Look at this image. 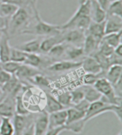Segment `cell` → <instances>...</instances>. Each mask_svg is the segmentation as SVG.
<instances>
[{
    "mask_svg": "<svg viewBox=\"0 0 122 135\" xmlns=\"http://www.w3.org/2000/svg\"><path fill=\"white\" fill-rule=\"evenodd\" d=\"M34 17L36 19V24L32 30H26L22 34H28V35H34L38 36H54L61 33V26L59 25H51L49 23L44 22L40 17L37 8L33 9Z\"/></svg>",
    "mask_w": 122,
    "mask_h": 135,
    "instance_id": "1",
    "label": "cell"
},
{
    "mask_svg": "<svg viewBox=\"0 0 122 135\" xmlns=\"http://www.w3.org/2000/svg\"><path fill=\"white\" fill-rule=\"evenodd\" d=\"M30 20V14L26 7H19L8 22L9 35H14L22 30L21 34L27 29Z\"/></svg>",
    "mask_w": 122,
    "mask_h": 135,
    "instance_id": "2",
    "label": "cell"
},
{
    "mask_svg": "<svg viewBox=\"0 0 122 135\" xmlns=\"http://www.w3.org/2000/svg\"><path fill=\"white\" fill-rule=\"evenodd\" d=\"M94 87L101 94V100L109 104L121 105V97L115 94L112 84L105 77H99L94 84Z\"/></svg>",
    "mask_w": 122,
    "mask_h": 135,
    "instance_id": "3",
    "label": "cell"
},
{
    "mask_svg": "<svg viewBox=\"0 0 122 135\" xmlns=\"http://www.w3.org/2000/svg\"><path fill=\"white\" fill-rule=\"evenodd\" d=\"M115 106L116 105L105 103L101 99L92 102V103H90L88 109L86 112L84 120L87 122L90 119L100 115V114H102L108 112H112L113 109Z\"/></svg>",
    "mask_w": 122,
    "mask_h": 135,
    "instance_id": "4",
    "label": "cell"
},
{
    "mask_svg": "<svg viewBox=\"0 0 122 135\" xmlns=\"http://www.w3.org/2000/svg\"><path fill=\"white\" fill-rule=\"evenodd\" d=\"M15 97L13 94H7L0 102V117L12 119L16 114Z\"/></svg>",
    "mask_w": 122,
    "mask_h": 135,
    "instance_id": "5",
    "label": "cell"
},
{
    "mask_svg": "<svg viewBox=\"0 0 122 135\" xmlns=\"http://www.w3.org/2000/svg\"><path fill=\"white\" fill-rule=\"evenodd\" d=\"M66 118L67 113L65 109L48 114V129L64 127L66 124Z\"/></svg>",
    "mask_w": 122,
    "mask_h": 135,
    "instance_id": "6",
    "label": "cell"
},
{
    "mask_svg": "<svg viewBox=\"0 0 122 135\" xmlns=\"http://www.w3.org/2000/svg\"><path fill=\"white\" fill-rule=\"evenodd\" d=\"M64 31H66V32L63 34L64 42L75 44L76 46H81V44H83L86 37V32L78 29H71Z\"/></svg>",
    "mask_w": 122,
    "mask_h": 135,
    "instance_id": "7",
    "label": "cell"
},
{
    "mask_svg": "<svg viewBox=\"0 0 122 135\" xmlns=\"http://www.w3.org/2000/svg\"><path fill=\"white\" fill-rule=\"evenodd\" d=\"M34 124V135H44L48 130V113L43 110L37 115Z\"/></svg>",
    "mask_w": 122,
    "mask_h": 135,
    "instance_id": "8",
    "label": "cell"
},
{
    "mask_svg": "<svg viewBox=\"0 0 122 135\" xmlns=\"http://www.w3.org/2000/svg\"><path fill=\"white\" fill-rule=\"evenodd\" d=\"M11 46L9 44V35L7 30H3L2 38L0 39V63L9 60Z\"/></svg>",
    "mask_w": 122,
    "mask_h": 135,
    "instance_id": "9",
    "label": "cell"
},
{
    "mask_svg": "<svg viewBox=\"0 0 122 135\" xmlns=\"http://www.w3.org/2000/svg\"><path fill=\"white\" fill-rule=\"evenodd\" d=\"M122 30V18L107 16L105 21L104 35L113 33H118L121 32Z\"/></svg>",
    "mask_w": 122,
    "mask_h": 135,
    "instance_id": "10",
    "label": "cell"
},
{
    "mask_svg": "<svg viewBox=\"0 0 122 135\" xmlns=\"http://www.w3.org/2000/svg\"><path fill=\"white\" fill-rule=\"evenodd\" d=\"M81 67H82L86 74H100L102 71L99 64L92 56H89L84 58L83 61H81Z\"/></svg>",
    "mask_w": 122,
    "mask_h": 135,
    "instance_id": "11",
    "label": "cell"
},
{
    "mask_svg": "<svg viewBox=\"0 0 122 135\" xmlns=\"http://www.w3.org/2000/svg\"><path fill=\"white\" fill-rule=\"evenodd\" d=\"M81 61H60L54 62L48 66V69L51 71H64L78 69L81 67Z\"/></svg>",
    "mask_w": 122,
    "mask_h": 135,
    "instance_id": "12",
    "label": "cell"
},
{
    "mask_svg": "<svg viewBox=\"0 0 122 135\" xmlns=\"http://www.w3.org/2000/svg\"><path fill=\"white\" fill-rule=\"evenodd\" d=\"M91 1V21L97 23L104 22L106 19V12L99 5L96 0Z\"/></svg>",
    "mask_w": 122,
    "mask_h": 135,
    "instance_id": "13",
    "label": "cell"
},
{
    "mask_svg": "<svg viewBox=\"0 0 122 135\" xmlns=\"http://www.w3.org/2000/svg\"><path fill=\"white\" fill-rule=\"evenodd\" d=\"M121 64H114L111 65L106 70V76L105 78L113 85L117 83L121 79Z\"/></svg>",
    "mask_w": 122,
    "mask_h": 135,
    "instance_id": "14",
    "label": "cell"
},
{
    "mask_svg": "<svg viewBox=\"0 0 122 135\" xmlns=\"http://www.w3.org/2000/svg\"><path fill=\"white\" fill-rule=\"evenodd\" d=\"M64 42L63 34H58V35L50 36L46 39H43L41 41L40 44V50L41 52H49V50L54 47V45L61 43Z\"/></svg>",
    "mask_w": 122,
    "mask_h": 135,
    "instance_id": "15",
    "label": "cell"
},
{
    "mask_svg": "<svg viewBox=\"0 0 122 135\" xmlns=\"http://www.w3.org/2000/svg\"><path fill=\"white\" fill-rule=\"evenodd\" d=\"M13 119L14 121L12 122L14 127V135H21L25 130V129L32 124L28 122L27 115H20L16 114L13 117Z\"/></svg>",
    "mask_w": 122,
    "mask_h": 135,
    "instance_id": "16",
    "label": "cell"
},
{
    "mask_svg": "<svg viewBox=\"0 0 122 135\" xmlns=\"http://www.w3.org/2000/svg\"><path fill=\"white\" fill-rule=\"evenodd\" d=\"M100 42L101 41L96 39L95 37H94L91 35H86L83 43V49L84 54H86L89 56L92 55L96 52V50L98 49Z\"/></svg>",
    "mask_w": 122,
    "mask_h": 135,
    "instance_id": "17",
    "label": "cell"
},
{
    "mask_svg": "<svg viewBox=\"0 0 122 135\" xmlns=\"http://www.w3.org/2000/svg\"><path fill=\"white\" fill-rule=\"evenodd\" d=\"M106 21V20H105ZM105 21L100 23L92 22H91L89 27L86 32H87L88 35H90L95 37L99 41H101V39L104 36V28H105Z\"/></svg>",
    "mask_w": 122,
    "mask_h": 135,
    "instance_id": "18",
    "label": "cell"
},
{
    "mask_svg": "<svg viewBox=\"0 0 122 135\" xmlns=\"http://www.w3.org/2000/svg\"><path fill=\"white\" fill-rule=\"evenodd\" d=\"M38 74H40V72L37 70V68H34L27 64H22L14 75L19 79H31Z\"/></svg>",
    "mask_w": 122,
    "mask_h": 135,
    "instance_id": "19",
    "label": "cell"
},
{
    "mask_svg": "<svg viewBox=\"0 0 122 135\" xmlns=\"http://www.w3.org/2000/svg\"><path fill=\"white\" fill-rule=\"evenodd\" d=\"M64 109H65V107H64L63 106L59 103L56 97H54L50 94L46 93V103L44 105V110L46 113H52L56 111Z\"/></svg>",
    "mask_w": 122,
    "mask_h": 135,
    "instance_id": "20",
    "label": "cell"
},
{
    "mask_svg": "<svg viewBox=\"0 0 122 135\" xmlns=\"http://www.w3.org/2000/svg\"><path fill=\"white\" fill-rule=\"evenodd\" d=\"M40 44H41L40 39H34L22 43V44H20L19 47H17V48L22 50L23 52H26V53L38 54L41 52Z\"/></svg>",
    "mask_w": 122,
    "mask_h": 135,
    "instance_id": "21",
    "label": "cell"
},
{
    "mask_svg": "<svg viewBox=\"0 0 122 135\" xmlns=\"http://www.w3.org/2000/svg\"><path fill=\"white\" fill-rule=\"evenodd\" d=\"M19 7V6L12 3L2 2L0 3V16L7 20H9L10 17L17 12Z\"/></svg>",
    "mask_w": 122,
    "mask_h": 135,
    "instance_id": "22",
    "label": "cell"
},
{
    "mask_svg": "<svg viewBox=\"0 0 122 135\" xmlns=\"http://www.w3.org/2000/svg\"><path fill=\"white\" fill-rule=\"evenodd\" d=\"M81 89L84 93V99L88 101L89 103H92L101 99V94L94 87V86L86 85L82 86Z\"/></svg>",
    "mask_w": 122,
    "mask_h": 135,
    "instance_id": "23",
    "label": "cell"
},
{
    "mask_svg": "<svg viewBox=\"0 0 122 135\" xmlns=\"http://www.w3.org/2000/svg\"><path fill=\"white\" fill-rule=\"evenodd\" d=\"M0 135H14V127L11 119L1 117Z\"/></svg>",
    "mask_w": 122,
    "mask_h": 135,
    "instance_id": "24",
    "label": "cell"
},
{
    "mask_svg": "<svg viewBox=\"0 0 122 135\" xmlns=\"http://www.w3.org/2000/svg\"><path fill=\"white\" fill-rule=\"evenodd\" d=\"M121 36L122 32L109 34V35H104L101 40L105 42L106 44L109 45L110 47H113L114 49L115 47H116L119 44H121Z\"/></svg>",
    "mask_w": 122,
    "mask_h": 135,
    "instance_id": "25",
    "label": "cell"
},
{
    "mask_svg": "<svg viewBox=\"0 0 122 135\" xmlns=\"http://www.w3.org/2000/svg\"><path fill=\"white\" fill-rule=\"evenodd\" d=\"M66 113H67V118H66V124L84 119L86 114L84 112L78 110L77 109L74 108V107L67 109Z\"/></svg>",
    "mask_w": 122,
    "mask_h": 135,
    "instance_id": "26",
    "label": "cell"
},
{
    "mask_svg": "<svg viewBox=\"0 0 122 135\" xmlns=\"http://www.w3.org/2000/svg\"><path fill=\"white\" fill-rule=\"evenodd\" d=\"M86 122L84 119L76 121L74 122L66 124L64 125V131L71 132L74 134H80L83 132Z\"/></svg>",
    "mask_w": 122,
    "mask_h": 135,
    "instance_id": "27",
    "label": "cell"
},
{
    "mask_svg": "<svg viewBox=\"0 0 122 135\" xmlns=\"http://www.w3.org/2000/svg\"><path fill=\"white\" fill-rule=\"evenodd\" d=\"M107 16H114L122 18V3L121 0L111 2L106 9Z\"/></svg>",
    "mask_w": 122,
    "mask_h": 135,
    "instance_id": "28",
    "label": "cell"
},
{
    "mask_svg": "<svg viewBox=\"0 0 122 135\" xmlns=\"http://www.w3.org/2000/svg\"><path fill=\"white\" fill-rule=\"evenodd\" d=\"M65 54L71 61H74L76 59L82 57L84 54V52L83 47L75 46V47H67Z\"/></svg>",
    "mask_w": 122,
    "mask_h": 135,
    "instance_id": "29",
    "label": "cell"
},
{
    "mask_svg": "<svg viewBox=\"0 0 122 135\" xmlns=\"http://www.w3.org/2000/svg\"><path fill=\"white\" fill-rule=\"evenodd\" d=\"M42 59L38 55V54L26 53V58L23 64H27L34 68H37L42 64Z\"/></svg>",
    "mask_w": 122,
    "mask_h": 135,
    "instance_id": "30",
    "label": "cell"
},
{
    "mask_svg": "<svg viewBox=\"0 0 122 135\" xmlns=\"http://www.w3.org/2000/svg\"><path fill=\"white\" fill-rule=\"evenodd\" d=\"M26 58V52H23L17 47H11L10 52V61L23 64Z\"/></svg>",
    "mask_w": 122,
    "mask_h": 135,
    "instance_id": "31",
    "label": "cell"
},
{
    "mask_svg": "<svg viewBox=\"0 0 122 135\" xmlns=\"http://www.w3.org/2000/svg\"><path fill=\"white\" fill-rule=\"evenodd\" d=\"M22 64L17 63L13 61H5V62H1L0 63V69H2L4 71H7L10 74H14L19 69Z\"/></svg>",
    "mask_w": 122,
    "mask_h": 135,
    "instance_id": "32",
    "label": "cell"
},
{
    "mask_svg": "<svg viewBox=\"0 0 122 135\" xmlns=\"http://www.w3.org/2000/svg\"><path fill=\"white\" fill-rule=\"evenodd\" d=\"M16 101V114L20 115H28L30 112L27 110L23 101V97L19 94H17L15 97Z\"/></svg>",
    "mask_w": 122,
    "mask_h": 135,
    "instance_id": "33",
    "label": "cell"
},
{
    "mask_svg": "<svg viewBox=\"0 0 122 135\" xmlns=\"http://www.w3.org/2000/svg\"><path fill=\"white\" fill-rule=\"evenodd\" d=\"M66 48V45H64V42L57 44L54 45V47H52L49 52V54L52 57H61L63 54H65Z\"/></svg>",
    "mask_w": 122,
    "mask_h": 135,
    "instance_id": "34",
    "label": "cell"
},
{
    "mask_svg": "<svg viewBox=\"0 0 122 135\" xmlns=\"http://www.w3.org/2000/svg\"><path fill=\"white\" fill-rule=\"evenodd\" d=\"M70 94H71V105H76L79 103L81 101L84 99V93L81 88L77 89L76 90L71 91Z\"/></svg>",
    "mask_w": 122,
    "mask_h": 135,
    "instance_id": "35",
    "label": "cell"
},
{
    "mask_svg": "<svg viewBox=\"0 0 122 135\" xmlns=\"http://www.w3.org/2000/svg\"><path fill=\"white\" fill-rule=\"evenodd\" d=\"M56 99L64 107L71 105V94H70V92H69V91H63V92L59 94Z\"/></svg>",
    "mask_w": 122,
    "mask_h": 135,
    "instance_id": "36",
    "label": "cell"
},
{
    "mask_svg": "<svg viewBox=\"0 0 122 135\" xmlns=\"http://www.w3.org/2000/svg\"><path fill=\"white\" fill-rule=\"evenodd\" d=\"M30 79H32L33 81L37 84L41 85V86H49V81L47 79L42 75L41 74H38L37 75L34 76L32 78Z\"/></svg>",
    "mask_w": 122,
    "mask_h": 135,
    "instance_id": "37",
    "label": "cell"
},
{
    "mask_svg": "<svg viewBox=\"0 0 122 135\" xmlns=\"http://www.w3.org/2000/svg\"><path fill=\"white\" fill-rule=\"evenodd\" d=\"M99 74H86L83 77V81L86 85H94L95 81L97 80Z\"/></svg>",
    "mask_w": 122,
    "mask_h": 135,
    "instance_id": "38",
    "label": "cell"
},
{
    "mask_svg": "<svg viewBox=\"0 0 122 135\" xmlns=\"http://www.w3.org/2000/svg\"><path fill=\"white\" fill-rule=\"evenodd\" d=\"M13 74H10L7 71L0 69V86L2 87L9 80Z\"/></svg>",
    "mask_w": 122,
    "mask_h": 135,
    "instance_id": "39",
    "label": "cell"
},
{
    "mask_svg": "<svg viewBox=\"0 0 122 135\" xmlns=\"http://www.w3.org/2000/svg\"><path fill=\"white\" fill-rule=\"evenodd\" d=\"M89 104H90V103L88 101H86V99H83L82 101H81L79 103L74 106V107L77 109L78 110L83 112L86 114V111L88 109L89 107Z\"/></svg>",
    "mask_w": 122,
    "mask_h": 135,
    "instance_id": "40",
    "label": "cell"
},
{
    "mask_svg": "<svg viewBox=\"0 0 122 135\" xmlns=\"http://www.w3.org/2000/svg\"><path fill=\"white\" fill-rule=\"evenodd\" d=\"M64 131V126L61 127L54 128V129H50L46 131L44 135H59L62 132Z\"/></svg>",
    "mask_w": 122,
    "mask_h": 135,
    "instance_id": "41",
    "label": "cell"
},
{
    "mask_svg": "<svg viewBox=\"0 0 122 135\" xmlns=\"http://www.w3.org/2000/svg\"><path fill=\"white\" fill-rule=\"evenodd\" d=\"M21 135H34V124H31L28 127L25 129V130L22 133Z\"/></svg>",
    "mask_w": 122,
    "mask_h": 135,
    "instance_id": "42",
    "label": "cell"
},
{
    "mask_svg": "<svg viewBox=\"0 0 122 135\" xmlns=\"http://www.w3.org/2000/svg\"><path fill=\"white\" fill-rule=\"evenodd\" d=\"M8 22L9 20H7L5 18L0 16V30H7Z\"/></svg>",
    "mask_w": 122,
    "mask_h": 135,
    "instance_id": "43",
    "label": "cell"
},
{
    "mask_svg": "<svg viewBox=\"0 0 122 135\" xmlns=\"http://www.w3.org/2000/svg\"><path fill=\"white\" fill-rule=\"evenodd\" d=\"M96 1L101 7L106 12V9H107L108 7L110 4L109 0H96Z\"/></svg>",
    "mask_w": 122,
    "mask_h": 135,
    "instance_id": "44",
    "label": "cell"
},
{
    "mask_svg": "<svg viewBox=\"0 0 122 135\" xmlns=\"http://www.w3.org/2000/svg\"><path fill=\"white\" fill-rule=\"evenodd\" d=\"M114 54L119 57H122V44H119V46L115 47L114 49Z\"/></svg>",
    "mask_w": 122,
    "mask_h": 135,
    "instance_id": "45",
    "label": "cell"
},
{
    "mask_svg": "<svg viewBox=\"0 0 122 135\" xmlns=\"http://www.w3.org/2000/svg\"><path fill=\"white\" fill-rule=\"evenodd\" d=\"M6 97V94L4 92V91L2 90V87L0 86V102L4 99V97Z\"/></svg>",
    "mask_w": 122,
    "mask_h": 135,
    "instance_id": "46",
    "label": "cell"
},
{
    "mask_svg": "<svg viewBox=\"0 0 122 135\" xmlns=\"http://www.w3.org/2000/svg\"><path fill=\"white\" fill-rule=\"evenodd\" d=\"M37 0H32V9H35L37 7Z\"/></svg>",
    "mask_w": 122,
    "mask_h": 135,
    "instance_id": "47",
    "label": "cell"
},
{
    "mask_svg": "<svg viewBox=\"0 0 122 135\" xmlns=\"http://www.w3.org/2000/svg\"><path fill=\"white\" fill-rule=\"evenodd\" d=\"M87 0H77V2L79 3V5L81 4H84V3H85Z\"/></svg>",
    "mask_w": 122,
    "mask_h": 135,
    "instance_id": "48",
    "label": "cell"
},
{
    "mask_svg": "<svg viewBox=\"0 0 122 135\" xmlns=\"http://www.w3.org/2000/svg\"><path fill=\"white\" fill-rule=\"evenodd\" d=\"M2 34H3V30H0V39H1V38H2Z\"/></svg>",
    "mask_w": 122,
    "mask_h": 135,
    "instance_id": "49",
    "label": "cell"
},
{
    "mask_svg": "<svg viewBox=\"0 0 122 135\" xmlns=\"http://www.w3.org/2000/svg\"><path fill=\"white\" fill-rule=\"evenodd\" d=\"M116 1H119V0H109V2H116Z\"/></svg>",
    "mask_w": 122,
    "mask_h": 135,
    "instance_id": "50",
    "label": "cell"
},
{
    "mask_svg": "<svg viewBox=\"0 0 122 135\" xmlns=\"http://www.w3.org/2000/svg\"><path fill=\"white\" fill-rule=\"evenodd\" d=\"M117 135H122V134H121V132H120L119 133V134H118Z\"/></svg>",
    "mask_w": 122,
    "mask_h": 135,
    "instance_id": "51",
    "label": "cell"
},
{
    "mask_svg": "<svg viewBox=\"0 0 122 135\" xmlns=\"http://www.w3.org/2000/svg\"><path fill=\"white\" fill-rule=\"evenodd\" d=\"M0 119H1V117H0Z\"/></svg>",
    "mask_w": 122,
    "mask_h": 135,
    "instance_id": "52",
    "label": "cell"
},
{
    "mask_svg": "<svg viewBox=\"0 0 122 135\" xmlns=\"http://www.w3.org/2000/svg\"><path fill=\"white\" fill-rule=\"evenodd\" d=\"M1 2H0V3H1Z\"/></svg>",
    "mask_w": 122,
    "mask_h": 135,
    "instance_id": "53",
    "label": "cell"
}]
</instances>
